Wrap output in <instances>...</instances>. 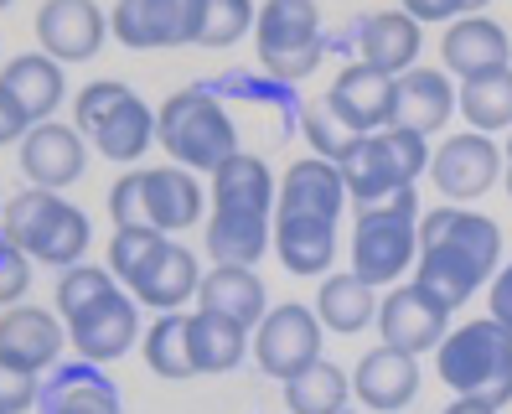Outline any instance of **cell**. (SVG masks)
<instances>
[{
	"label": "cell",
	"instance_id": "6da1fadb",
	"mask_svg": "<svg viewBox=\"0 0 512 414\" xmlns=\"http://www.w3.org/2000/svg\"><path fill=\"white\" fill-rule=\"evenodd\" d=\"M502 259V228L487 213H466V207H435L419 218V285H425L440 306L461 311L476 285L497 275Z\"/></svg>",
	"mask_w": 512,
	"mask_h": 414
},
{
	"label": "cell",
	"instance_id": "7a4b0ae2",
	"mask_svg": "<svg viewBox=\"0 0 512 414\" xmlns=\"http://www.w3.org/2000/svg\"><path fill=\"white\" fill-rule=\"evenodd\" d=\"M435 373L461 399H481L502 409L512 399V332L497 316H476L466 327H450L435 347Z\"/></svg>",
	"mask_w": 512,
	"mask_h": 414
},
{
	"label": "cell",
	"instance_id": "3957f363",
	"mask_svg": "<svg viewBox=\"0 0 512 414\" xmlns=\"http://www.w3.org/2000/svg\"><path fill=\"white\" fill-rule=\"evenodd\" d=\"M156 140L187 171H218L238 151V125L207 83H192L156 109Z\"/></svg>",
	"mask_w": 512,
	"mask_h": 414
},
{
	"label": "cell",
	"instance_id": "277c9868",
	"mask_svg": "<svg viewBox=\"0 0 512 414\" xmlns=\"http://www.w3.org/2000/svg\"><path fill=\"white\" fill-rule=\"evenodd\" d=\"M419 259V197L399 187L394 197L357 207L352 223V275L368 285H394Z\"/></svg>",
	"mask_w": 512,
	"mask_h": 414
},
{
	"label": "cell",
	"instance_id": "5b68a950",
	"mask_svg": "<svg viewBox=\"0 0 512 414\" xmlns=\"http://www.w3.org/2000/svg\"><path fill=\"white\" fill-rule=\"evenodd\" d=\"M430 135L419 130H404V125H383V130H368L352 140V151L337 161L342 182H347V197L357 207L368 202H383L394 197L399 187H414L419 171H430Z\"/></svg>",
	"mask_w": 512,
	"mask_h": 414
},
{
	"label": "cell",
	"instance_id": "8992f818",
	"mask_svg": "<svg viewBox=\"0 0 512 414\" xmlns=\"http://www.w3.org/2000/svg\"><path fill=\"white\" fill-rule=\"evenodd\" d=\"M109 218L114 228H192L202 218V187L187 166H156V171H125L109 187Z\"/></svg>",
	"mask_w": 512,
	"mask_h": 414
},
{
	"label": "cell",
	"instance_id": "52a82bcc",
	"mask_svg": "<svg viewBox=\"0 0 512 414\" xmlns=\"http://www.w3.org/2000/svg\"><path fill=\"white\" fill-rule=\"evenodd\" d=\"M254 37H259V63L280 83L311 78L326 52L316 0H264L254 16Z\"/></svg>",
	"mask_w": 512,
	"mask_h": 414
},
{
	"label": "cell",
	"instance_id": "ba28073f",
	"mask_svg": "<svg viewBox=\"0 0 512 414\" xmlns=\"http://www.w3.org/2000/svg\"><path fill=\"white\" fill-rule=\"evenodd\" d=\"M202 6L207 0H114L109 32L135 52L156 47H187L202 32Z\"/></svg>",
	"mask_w": 512,
	"mask_h": 414
},
{
	"label": "cell",
	"instance_id": "9c48e42d",
	"mask_svg": "<svg viewBox=\"0 0 512 414\" xmlns=\"http://www.w3.org/2000/svg\"><path fill=\"white\" fill-rule=\"evenodd\" d=\"M321 316L311 306H300V301H285L275 311H264V321L254 327V358L269 378H295L300 368H311L321 358Z\"/></svg>",
	"mask_w": 512,
	"mask_h": 414
},
{
	"label": "cell",
	"instance_id": "30bf717a",
	"mask_svg": "<svg viewBox=\"0 0 512 414\" xmlns=\"http://www.w3.org/2000/svg\"><path fill=\"white\" fill-rule=\"evenodd\" d=\"M378 332L388 347H399V352H435L450 332V306H440L435 295L425 285H399V290H388L383 301H378Z\"/></svg>",
	"mask_w": 512,
	"mask_h": 414
},
{
	"label": "cell",
	"instance_id": "8fae6325",
	"mask_svg": "<svg viewBox=\"0 0 512 414\" xmlns=\"http://www.w3.org/2000/svg\"><path fill=\"white\" fill-rule=\"evenodd\" d=\"M430 176L450 202H476L481 192H492V182L502 176V151L492 145V135H481V130L450 135L430 156Z\"/></svg>",
	"mask_w": 512,
	"mask_h": 414
},
{
	"label": "cell",
	"instance_id": "7c38bea8",
	"mask_svg": "<svg viewBox=\"0 0 512 414\" xmlns=\"http://www.w3.org/2000/svg\"><path fill=\"white\" fill-rule=\"evenodd\" d=\"M68 337L78 347V358L88 363H114L140 342V311L130 290H109L104 301H94L83 316L68 321Z\"/></svg>",
	"mask_w": 512,
	"mask_h": 414
},
{
	"label": "cell",
	"instance_id": "4fadbf2b",
	"mask_svg": "<svg viewBox=\"0 0 512 414\" xmlns=\"http://www.w3.org/2000/svg\"><path fill=\"white\" fill-rule=\"evenodd\" d=\"M104 32H109V21H104V11L94 6V0H47V6L37 11V42L63 68L99 57Z\"/></svg>",
	"mask_w": 512,
	"mask_h": 414
},
{
	"label": "cell",
	"instance_id": "5bb4252c",
	"mask_svg": "<svg viewBox=\"0 0 512 414\" xmlns=\"http://www.w3.org/2000/svg\"><path fill=\"white\" fill-rule=\"evenodd\" d=\"M88 166V145L73 125H32L21 140V171H26V182L32 187H52V192H63L73 187L78 176Z\"/></svg>",
	"mask_w": 512,
	"mask_h": 414
},
{
	"label": "cell",
	"instance_id": "9a60e30c",
	"mask_svg": "<svg viewBox=\"0 0 512 414\" xmlns=\"http://www.w3.org/2000/svg\"><path fill=\"white\" fill-rule=\"evenodd\" d=\"M352 394L363 399L368 409L378 414H399L414 404L419 394V363H414V352H399V347H373L363 352V363L352 368Z\"/></svg>",
	"mask_w": 512,
	"mask_h": 414
},
{
	"label": "cell",
	"instance_id": "2e32d148",
	"mask_svg": "<svg viewBox=\"0 0 512 414\" xmlns=\"http://www.w3.org/2000/svg\"><path fill=\"white\" fill-rule=\"evenodd\" d=\"M63 352V321L42 306H6L0 316V363H16L26 373H47Z\"/></svg>",
	"mask_w": 512,
	"mask_h": 414
},
{
	"label": "cell",
	"instance_id": "e0dca14e",
	"mask_svg": "<svg viewBox=\"0 0 512 414\" xmlns=\"http://www.w3.org/2000/svg\"><path fill=\"white\" fill-rule=\"evenodd\" d=\"M326 104L337 109L357 135L383 130L388 120H394V73L368 68V63H352V68L337 73V83L326 88Z\"/></svg>",
	"mask_w": 512,
	"mask_h": 414
},
{
	"label": "cell",
	"instance_id": "ac0fdd59",
	"mask_svg": "<svg viewBox=\"0 0 512 414\" xmlns=\"http://www.w3.org/2000/svg\"><path fill=\"white\" fill-rule=\"evenodd\" d=\"M352 42H357V63L368 68H383V73H409L414 57H419V42H425V32H419V21L409 11H373L352 26Z\"/></svg>",
	"mask_w": 512,
	"mask_h": 414
},
{
	"label": "cell",
	"instance_id": "d6986e66",
	"mask_svg": "<svg viewBox=\"0 0 512 414\" xmlns=\"http://www.w3.org/2000/svg\"><path fill=\"white\" fill-rule=\"evenodd\" d=\"M440 57H445V68L456 73V78H476V73H497L512 63V42L507 32L492 21V16H456L450 21V32L440 42Z\"/></svg>",
	"mask_w": 512,
	"mask_h": 414
},
{
	"label": "cell",
	"instance_id": "ffe728a7",
	"mask_svg": "<svg viewBox=\"0 0 512 414\" xmlns=\"http://www.w3.org/2000/svg\"><path fill=\"white\" fill-rule=\"evenodd\" d=\"M42 414H119V389L99 373V363H52V378L37 394Z\"/></svg>",
	"mask_w": 512,
	"mask_h": 414
},
{
	"label": "cell",
	"instance_id": "44dd1931",
	"mask_svg": "<svg viewBox=\"0 0 512 414\" xmlns=\"http://www.w3.org/2000/svg\"><path fill=\"white\" fill-rule=\"evenodd\" d=\"M450 114H456V83L435 68H409L394 78V120L388 125H404L419 135H435Z\"/></svg>",
	"mask_w": 512,
	"mask_h": 414
},
{
	"label": "cell",
	"instance_id": "7402d4cb",
	"mask_svg": "<svg viewBox=\"0 0 512 414\" xmlns=\"http://www.w3.org/2000/svg\"><path fill=\"white\" fill-rule=\"evenodd\" d=\"M275 254L290 275H326L337 259V218L275 213Z\"/></svg>",
	"mask_w": 512,
	"mask_h": 414
},
{
	"label": "cell",
	"instance_id": "603a6c76",
	"mask_svg": "<svg viewBox=\"0 0 512 414\" xmlns=\"http://www.w3.org/2000/svg\"><path fill=\"white\" fill-rule=\"evenodd\" d=\"M347 207V182L337 161L326 156H306L285 171L280 197H275V213H316V218H342Z\"/></svg>",
	"mask_w": 512,
	"mask_h": 414
},
{
	"label": "cell",
	"instance_id": "cb8c5ba5",
	"mask_svg": "<svg viewBox=\"0 0 512 414\" xmlns=\"http://www.w3.org/2000/svg\"><path fill=\"white\" fill-rule=\"evenodd\" d=\"M275 213H254V207H218L213 202V218H207V254L218 264H254L269 254L275 244Z\"/></svg>",
	"mask_w": 512,
	"mask_h": 414
},
{
	"label": "cell",
	"instance_id": "d4e9b609",
	"mask_svg": "<svg viewBox=\"0 0 512 414\" xmlns=\"http://www.w3.org/2000/svg\"><path fill=\"white\" fill-rule=\"evenodd\" d=\"M63 83H68L63 78V63L47 57V52H21V57H11V63L0 68V88L16 99V109L32 125L52 120V109L63 104Z\"/></svg>",
	"mask_w": 512,
	"mask_h": 414
},
{
	"label": "cell",
	"instance_id": "484cf974",
	"mask_svg": "<svg viewBox=\"0 0 512 414\" xmlns=\"http://www.w3.org/2000/svg\"><path fill=\"white\" fill-rule=\"evenodd\" d=\"M88 140H94V151H99L104 161L130 166V161L145 156V145L156 140V109H150V104L135 94V88H130V94L119 99L94 130H88Z\"/></svg>",
	"mask_w": 512,
	"mask_h": 414
},
{
	"label": "cell",
	"instance_id": "4316f807",
	"mask_svg": "<svg viewBox=\"0 0 512 414\" xmlns=\"http://www.w3.org/2000/svg\"><path fill=\"white\" fill-rule=\"evenodd\" d=\"M197 311H218V316L254 332L264 321V285L249 264H218V270H207L202 285H197Z\"/></svg>",
	"mask_w": 512,
	"mask_h": 414
},
{
	"label": "cell",
	"instance_id": "83f0119b",
	"mask_svg": "<svg viewBox=\"0 0 512 414\" xmlns=\"http://www.w3.org/2000/svg\"><path fill=\"white\" fill-rule=\"evenodd\" d=\"M197 285H202L197 254L171 239V244L161 249V259L130 285V295H135V301H145V306H156V311H182L192 295H197Z\"/></svg>",
	"mask_w": 512,
	"mask_h": 414
},
{
	"label": "cell",
	"instance_id": "f1b7e54d",
	"mask_svg": "<svg viewBox=\"0 0 512 414\" xmlns=\"http://www.w3.org/2000/svg\"><path fill=\"white\" fill-rule=\"evenodd\" d=\"M316 316H321L326 332L357 337L368 321H378V285L357 280L352 270L347 275H326V285L316 290Z\"/></svg>",
	"mask_w": 512,
	"mask_h": 414
},
{
	"label": "cell",
	"instance_id": "f546056e",
	"mask_svg": "<svg viewBox=\"0 0 512 414\" xmlns=\"http://www.w3.org/2000/svg\"><path fill=\"white\" fill-rule=\"evenodd\" d=\"M275 176H269V166L249 151H233L218 171H213V202L218 207H254V213H275Z\"/></svg>",
	"mask_w": 512,
	"mask_h": 414
},
{
	"label": "cell",
	"instance_id": "4dcf8cb0",
	"mask_svg": "<svg viewBox=\"0 0 512 414\" xmlns=\"http://www.w3.org/2000/svg\"><path fill=\"white\" fill-rule=\"evenodd\" d=\"M187 337H192L197 373H233L249 352V327H238V321H228L218 311L187 316Z\"/></svg>",
	"mask_w": 512,
	"mask_h": 414
},
{
	"label": "cell",
	"instance_id": "1f68e13d",
	"mask_svg": "<svg viewBox=\"0 0 512 414\" xmlns=\"http://www.w3.org/2000/svg\"><path fill=\"white\" fill-rule=\"evenodd\" d=\"M352 399V378L347 368L316 358L311 368H300L295 378H285V404L290 414H342Z\"/></svg>",
	"mask_w": 512,
	"mask_h": 414
},
{
	"label": "cell",
	"instance_id": "d6a6232c",
	"mask_svg": "<svg viewBox=\"0 0 512 414\" xmlns=\"http://www.w3.org/2000/svg\"><path fill=\"white\" fill-rule=\"evenodd\" d=\"M456 109L466 114V125H476L481 135L507 130V125H512V68H497V73H476V78H461Z\"/></svg>",
	"mask_w": 512,
	"mask_h": 414
},
{
	"label": "cell",
	"instance_id": "836d02e7",
	"mask_svg": "<svg viewBox=\"0 0 512 414\" xmlns=\"http://www.w3.org/2000/svg\"><path fill=\"white\" fill-rule=\"evenodd\" d=\"M88 239H94V223H88V213H83V207H73V202H63V207L47 218V228L37 233L32 259L52 264V270H73V264H83V254H88Z\"/></svg>",
	"mask_w": 512,
	"mask_h": 414
},
{
	"label": "cell",
	"instance_id": "e575fe53",
	"mask_svg": "<svg viewBox=\"0 0 512 414\" xmlns=\"http://www.w3.org/2000/svg\"><path fill=\"white\" fill-rule=\"evenodd\" d=\"M145 363L161 378H197V358H192V337H187L182 311H161V321L145 332Z\"/></svg>",
	"mask_w": 512,
	"mask_h": 414
},
{
	"label": "cell",
	"instance_id": "d590c367",
	"mask_svg": "<svg viewBox=\"0 0 512 414\" xmlns=\"http://www.w3.org/2000/svg\"><path fill=\"white\" fill-rule=\"evenodd\" d=\"M63 207V192H52V187H26V192H16L6 207H0V233L16 244V249H26L32 254V244H37V233L47 228V218Z\"/></svg>",
	"mask_w": 512,
	"mask_h": 414
},
{
	"label": "cell",
	"instance_id": "8d00e7d4",
	"mask_svg": "<svg viewBox=\"0 0 512 414\" xmlns=\"http://www.w3.org/2000/svg\"><path fill=\"white\" fill-rule=\"evenodd\" d=\"M166 244H171V233H161V228H114V239H109V270H114V280L130 290L150 264L161 259Z\"/></svg>",
	"mask_w": 512,
	"mask_h": 414
},
{
	"label": "cell",
	"instance_id": "74e56055",
	"mask_svg": "<svg viewBox=\"0 0 512 414\" xmlns=\"http://www.w3.org/2000/svg\"><path fill=\"white\" fill-rule=\"evenodd\" d=\"M109 290H119L114 270H104V264H73V270L57 275V311H63V321H73L94 301H104Z\"/></svg>",
	"mask_w": 512,
	"mask_h": 414
},
{
	"label": "cell",
	"instance_id": "f35d334b",
	"mask_svg": "<svg viewBox=\"0 0 512 414\" xmlns=\"http://www.w3.org/2000/svg\"><path fill=\"white\" fill-rule=\"evenodd\" d=\"M254 0H207L202 6V32L197 47H233L254 32Z\"/></svg>",
	"mask_w": 512,
	"mask_h": 414
},
{
	"label": "cell",
	"instance_id": "ab89813d",
	"mask_svg": "<svg viewBox=\"0 0 512 414\" xmlns=\"http://www.w3.org/2000/svg\"><path fill=\"white\" fill-rule=\"evenodd\" d=\"M300 120H306V135H311V151H316V156H326V161H342V156L352 151L357 130L342 120L337 109L326 104V94H321L316 104H306V114H300Z\"/></svg>",
	"mask_w": 512,
	"mask_h": 414
},
{
	"label": "cell",
	"instance_id": "60d3db41",
	"mask_svg": "<svg viewBox=\"0 0 512 414\" xmlns=\"http://www.w3.org/2000/svg\"><path fill=\"white\" fill-rule=\"evenodd\" d=\"M125 94H130V83H119V78H99V83H88L83 94H78V104H73L78 130L88 135V130H94V125L104 120V114L119 104V99H125Z\"/></svg>",
	"mask_w": 512,
	"mask_h": 414
},
{
	"label": "cell",
	"instance_id": "b9f144b4",
	"mask_svg": "<svg viewBox=\"0 0 512 414\" xmlns=\"http://www.w3.org/2000/svg\"><path fill=\"white\" fill-rule=\"evenodd\" d=\"M26 290H32V254L0 233V306H16Z\"/></svg>",
	"mask_w": 512,
	"mask_h": 414
},
{
	"label": "cell",
	"instance_id": "7bdbcfd3",
	"mask_svg": "<svg viewBox=\"0 0 512 414\" xmlns=\"http://www.w3.org/2000/svg\"><path fill=\"white\" fill-rule=\"evenodd\" d=\"M42 394V383L37 373H26L16 363H0V414H21V409H32Z\"/></svg>",
	"mask_w": 512,
	"mask_h": 414
},
{
	"label": "cell",
	"instance_id": "ee69618b",
	"mask_svg": "<svg viewBox=\"0 0 512 414\" xmlns=\"http://www.w3.org/2000/svg\"><path fill=\"white\" fill-rule=\"evenodd\" d=\"M404 11L425 26V21H456L471 16V0H404Z\"/></svg>",
	"mask_w": 512,
	"mask_h": 414
},
{
	"label": "cell",
	"instance_id": "f6af8a7d",
	"mask_svg": "<svg viewBox=\"0 0 512 414\" xmlns=\"http://www.w3.org/2000/svg\"><path fill=\"white\" fill-rule=\"evenodd\" d=\"M26 130H32V120L16 109V99L0 88V145H11V140H26Z\"/></svg>",
	"mask_w": 512,
	"mask_h": 414
},
{
	"label": "cell",
	"instance_id": "bcb514c9",
	"mask_svg": "<svg viewBox=\"0 0 512 414\" xmlns=\"http://www.w3.org/2000/svg\"><path fill=\"white\" fill-rule=\"evenodd\" d=\"M487 295H492V316L512 332V264H502V270H497V280H492Z\"/></svg>",
	"mask_w": 512,
	"mask_h": 414
},
{
	"label": "cell",
	"instance_id": "7dc6e473",
	"mask_svg": "<svg viewBox=\"0 0 512 414\" xmlns=\"http://www.w3.org/2000/svg\"><path fill=\"white\" fill-rule=\"evenodd\" d=\"M440 414H497V409H492V404H481V399H461V394H456V404L440 409Z\"/></svg>",
	"mask_w": 512,
	"mask_h": 414
},
{
	"label": "cell",
	"instance_id": "c3c4849f",
	"mask_svg": "<svg viewBox=\"0 0 512 414\" xmlns=\"http://www.w3.org/2000/svg\"><path fill=\"white\" fill-rule=\"evenodd\" d=\"M481 6H487V0H471V11H481Z\"/></svg>",
	"mask_w": 512,
	"mask_h": 414
},
{
	"label": "cell",
	"instance_id": "681fc988",
	"mask_svg": "<svg viewBox=\"0 0 512 414\" xmlns=\"http://www.w3.org/2000/svg\"><path fill=\"white\" fill-rule=\"evenodd\" d=\"M507 192H512V166H507Z\"/></svg>",
	"mask_w": 512,
	"mask_h": 414
},
{
	"label": "cell",
	"instance_id": "f907efd6",
	"mask_svg": "<svg viewBox=\"0 0 512 414\" xmlns=\"http://www.w3.org/2000/svg\"><path fill=\"white\" fill-rule=\"evenodd\" d=\"M507 161H512V140H507Z\"/></svg>",
	"mask_w": 512,
	"mask_h": 414
},
{
	"label": "cell",
	"instance_id": "816d5d0a",
	"mask_svg": "<svg viewBox=\"0 0 512 414\" xmlns=\"http://www.w3.org/2000/svg\"><path fill=\"white\" fill-rule=\"evenodd\" d=\"M6 6H11V0H0V11H6Z\"/></svg>",
	"mask_w": 512,
	"mask_h": 414
}]
</instances>
